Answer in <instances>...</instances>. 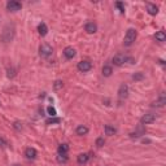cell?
<instances>
[{
	"label": "cell",
	"mask_w": 166,
	"mask_h": 166,
	"mask_svg": "<svg viewBox=\"0 0 166 166\" xmlns=\"http://www.w3.org/2000/svg\"><path fill=\"white\" fill-rule=\"evenodd\" d=\"M14 35H16V25L14 23H7L3 27L2 34H0V40L3 43H10L14 39Z\"/></svg>",
	"instance_id": "obj_1"
},
{
	"label": "cell",
	"mask_w": 166,
	"mask_h": 166,
	"mask_svg": "<svg viewBox=\"0 0 166 166\" xmlns=\"http://www.w3.org/2000/svg\"><path fill=\"white\" fill-rule=\"evenodd\" d=\"M136 37H138V33H136L135 29H128V30L126 31V35H124L123 44L126 47H130L136 40Z\"/></svg>",
	"instance_id": "obj_2"
},
{
	"label": "cell",
	"mask_w": 166,
	"mask_h": 166,
	"mask_svg": "<svg viewBox=\"0 0 166 166\" xmlns=\"http://www.w3.org/2000/svg\"><path fill=\"white\" fill-rule=\"evenodd\" d=\"M52 53H53V49L48 43H43L39 47V56L42 58H48L52 56Z\"/></svg>",
	"instance_id": "obj_3"
},
{
	"label": "cell",
	"mask_w": 166,
	"mask_h": 166,
	"mask_svg": "<svg viewBox=\"0 0 166 166\" xmlns=\"http://www.w3.org/2000/svg\"><path fill=\"white\" fill-rule=\"evenodd\" d=\"M77 68H78V70H79V72H82V73L90 72V70L92 69V62L88 61V60H83V61H79L78 62Z\"/></svg>",
	"instance_id": "obj_4"
},
{
	"label": "cell",
	"mask_w": 166,
	"mask_h": 166,
	"mask_svg": "<svg viewBox=\"0 0 166 166\" xmlns=\"http://www.w3.org/2000/svg\"><path fill=\"white\" fill-rule=\"evenodd\" d=\"M127 61V57L122 55V53H117V55L112 58V62H113L116 66H122V65Z\"/></svg>",
	"instance_id": "obj_5"
},
{
	"label": "cell",
	"mask_w": 166,
	"mask_h": 166,
	"mask_svg": "<svg viewBox=\"0 0 166 166\" xmlns=\"http://www.w3.org/2000/svg\"><path fill=\"white\" fill-rule=\"evenodd\" d=\"M165 104H166L165 92H161V93H160V97L156 100V101H153L151 104V106H153V108H162V106H165Z\"/></svg>",
	"instance_id": "obj_6"
},
{
	"label": "cell",
	"mask_w": 166,
	"mask_h": 166,
	"mask_svg": "<svg viewBox=\"0 0 166 166\" xmlns=\"http://www.w3.org/2000/svg\"><path fill=\"white\" fill-rule=\"evenodd\" d=\"M22 8V4L20 2H17V0H10V2L7 3V9L9 12H17Z\"/></svg>",
	"instance_id": "obj_7"
},
{
	"label": "cell",
	"mask_w": 166,
	"mask_h": 166,
	"mask_svg": "<svg viewBox=\"0 0 166 166\" xmlns=\"http://www.w3.org/2000/svg\"><path fill=\"white\" fill-rule=\"evenodd\" d=\"M143 135H145V128H144L143 124H139V126L136 127L135 131L130 132V138H131V139H136V138H140V136H143Z\"/></svg>",
	"instance_id": "obj_8"
},
{
	"label": "cell",
	"mask_w": 166,
	"mask_h": 166,
	"mask_svg": "<svg viewBox=\"0 0 166 166\" xmlns=\"http://www.w3.org/2000/svg\"><path fill=\"white\" fill-rule=\"evenodd\" d=\"M155 121H156V114H152V113H147L140 118L141 124H149V123H153Z\"/></svg>",
	"instance_id": "obj_9"
},
{
	"label": "cell",
	"mask_w": 166,
	"mask_h": 166,
	"mask_svg": "<svg viewBox=\"0 0 166 166\" xmlns=\"http://www.w3.org/2000/svg\"><path fill=\"white\" fill-rule=\"evenodd\" d=\"M127 96H128V86L122 83V85L120 86V88H118V97H120L121 100H123Z\"/></svg>",
	"instance_id": "obj_10"
},
{
	"label": "cell",
	"mask_w": 166,
	"mask_h": 166,
	"mask_svg": "<svg viewBox=\"0 0 166 166\" xmlns=\"http://www.w3.org/2000/svg\"><path fill=\"white\" fill-rule=\"evenodd\" d=\"M37 156H38V152H37L35 148L29 147V148H26V149H25V157L27 160H35V158H37Z\"/></svg>",
	"instance_id": "obj_11"
},
{
	"label": "cell",
	"mask_w": 166,
	"mask_h": 166,
	"mask_svg": "<svg viewBox=\"0 0 166 166\" xmlns=\"http://www.w3.org/2000/svg\"><path fill=\"white\" fill-rule=\"evenodd\" d=\"M75 55H77V52L73 47H66V48L64 49V56L66 57L68 60H72L73 57H75Z\"/></svg>",
	"instance_id": "obj_12"
},
{
	"label": "cell",
	"mask_w": 166,
	"mask_h": 166,
	"mask_svg": "<svg viewBox=\"0 0 166 166\" xmlns=\"http://www.w3.org/2000/svg\"><path fill=\"white\" fill-rule=\"evenodd\" d=\"M85 30L88 34H95V33L97 31V25L95 22H87L86 26H85Z\"/></svg>",
	"instance_id": "obj_13"
},
{
	"label": "cell",
	"mask_w": 166,
	"mask_h": 166,
	"mask_svg": "<svg viewBox=\"0 0 166 166\" xmlns=\"http://www.w3.org/2000/svg\"><path fill=\"white\" fill-rule=\"evenodd\" d=\"M147 12L151 16H156L158 13V7L153 3H147Z\"/></svg>",
	"instance_id": "obj_14"
},
{
	"label": "cell",
	"mask_w": 166,
	"mask_h": 166,
	"mask_svg": "<svg viewBox=\"0 0 166 166\" xmlns=\"http://www.w3.org/2000/svg\"><path fill=\"white\" fill-rule=\"evenodd\" d=\"M88 160H90V156L87 155V153H81V155H78V157H77V161H78L79 165H86L88 162Z\"/></svg>",
	"instance_id": "obj_15"
},
{
	"label": "cell",
	"mask_w": 166,
	"mask_h": 166,
	"mask_svg": "<svg viewBox=\"0 0 166 166\" xmlns=\"http://www.w3.org/2000/svg\"><path fill=\"white\" fill-rule=\"evenodd\" d=\"M88 131H90V130H88V127H87V126H83V124H79V126L75 128V134H77V135H79V136L87 135Z\"/></svg>",
	"instance_id": "obj_16"
},
{
	"label": "cell",
	"mask_w": 166,
	"mask_h": 166,
	"mask_svg": "<svg viewBox=\"0 0 166 166\" xmlns=\"http://www.w3.org/2000/svg\"><path fill=\"white\" fill-rule=\"evenodd\" d=\"M38 33L42 35V37H45L47 33H48V27H47V25L44 22H40L38 25Z\"/></svg>",
	"instance_id": "obj_17"
},
{
	"label": "cell",
	"mask_w": 166,
	"mask_h": 166,
	"mask_svg": "<svg viewBox=\"0 0 166 166\" xmlns=\"http://www.w3.org/2000/svg\"><path fill=\"white\" fill-rule=\"evenodd\" d=\"M104 131H105V135L112 136V135H114L117 132V128L113 127V126H110V124H105V126H104Z\"/></svg>",
	"instance_id": "obj_18"
},
{
	"label": "cell",
	"mask_w": 166,
	"mask_h": 166,
	"mask_svg": "<svg viewBox=\"0 0 166 166\" xmlns=\"http://www.w3.org/2000/svg\"><path fill=\"white\" fill-rule=\"evenodd\" d=\"M155 39H156L157 42H160V43L165 42V40H166V34H165V31H164V30L157 31V33L155 34Z\"/></svg>",
	"instance_id": "obj_19"
},
{
	"label": "cell",
	"mask_w": 166,
	"mask_h": 166,
	"mask_svg": "<svg viewBox=\"0 0 166 166\" xmlns=\"http://www.w3.org/2000/svg\"><path fill=\"white\" fill-rule=\"evenodd\" d=\"M56 160H57V162L58 164H66L68 161H69V157L66 156V153H58L57 155V157H56Z\"/></svg>",
	"instance_id": "obj_20"
},
{
	"label": "cell",
	"mask_w": 166,
	"mask_h": 166,
	"mask_svg": "<svg viewBox=\"0 0 166 166\" xmlns=\"http://www.w3.org/2000/svg\"><path fill=\"white\" fill-rule=\"evenodd\" d=\"M112 73H113L112 66H109V65H104V66H103V75L104 77H110Z\"/></svg>",
	"instance_id": "obj_21"
},
{
	"label": "cell",
	"mask_w": 166,
	"mask_h": 166,
	"mask_svg": "<svg viewBox=\"0 0 166 166\" xmlns=\"http://www.w3.org/2000/svg\"><path fill=\"white\" fill-rule=\"evenodd\" d=\"M57 152L58 153H68L69 152V145L65 144V143L60 144V145H58V148H57Z\"/></svg>",
	"instance_id": "obj_22"
},
{
	"label": "cell",
	"mask_w": 166,
	"mask_h": 166,
	"mask_svg": "<svg viewBox=\"0 0 166 166\" xmlns=\"http://www.w3.org/2000/svg\"><path fill=\"white\" fill-rule=\"evenodd\" d=\"M16 74H17V70L14 68H8L7 69V77H8V78H10V79L14 78Z\"/></svg>",
	"instance_id": "obj_23"
},
{
	"label": "cell",
	"mask_w": 166,
	"mask_h": 166,
	"mask_svg": "<svg viewBox=\"0 0 166 166\" xmlns=\"http://www.w3.org/2000/svg\"><path fill=\"white\" fill-rule=\"evenodd\" d=\"M47 113H48L51 117H56V109L55 108H53V106L52 105H49V106H47Z\"/></svg>",
	"instance_id": "obj_24"
},
{
	"label": "cell",
	"mask_w": 166,
	"mask_h": 166,
	"mask_svg": "<svg viewBox=\"0 0 166 166\" xmlns=\"http://www.w3.org/2000/svg\"><path fill=\"white\" fill-rule=\"evenodd\" d=\"M143 78H144V74L140 73V72H139V73H135V74L132 75V79H134V81H141Z\"/></svg>",
	"instance_id": "obj_25"
},
{
	"label": "cell",
	"mask_w": 166,
	"mask_h": 166,
	"mask_svg": "<svg viewBox=\"0 0 166 166\" xmlns=\"http://www.w3.org/2000/svg\"><path fill=\"white\" fill-rule=\"evenodd\" d=\"M61 120L60 118H51V120H47V124H53V123H60Z\"/></svg>",
	"instance_id": "obj_26"
},
{
	"label": "cell",
	"mask_w": 166,
	"mask_h": 166,
	"mask_svg": "<svg viewBox=\"0 0 166 166\" xmlns=\"http://www.w3.org/2000/svg\"><path fill=\"white\" fill-rule=\"evenodd\" d=\"M62 86H64V82H62V81H56L55 85H53L55 90H60V88H62Z\"/></svg>",
	"instance_id": "obj_27"
},
{
	"label": "cell",
	"mask_w": 166,
	"mask_h": 166,
	"mask_svg": "<svg viewBox=\"0 0 166 166\" xmlns=\"http://www.w3.org/2000/svg\"><path fill=\"white\" fill-rule=\"evenodd\" d=\"M116 7L121 10V13H124V5H123L122 2H117V3H116Z\"/></svg>",
	"instance_id": "obj_28"
},
{
	"label": "cell",
	"mask_w": 166,
	"mask_h": 166,
	"mask_svg": "<svg viewBox=\"0 0 166 166\" xmlns=\"http://www.w3.org/2000/svg\"><path fill=\"white\" fill-rule=\"evenodd\" d=\"M7 147H8L7 140H5L4 138H2V136H0V148H7Z\"/></svg>",
	"instance_id": "obj_29"
},
{
	"label": "cell",
	"mask_w": 166,
	"mask_h": 166,
	"mask_svg": "<svg viewBox=\"0 0 166 166\" xmlns=\"http://www.w3.org/2000/svg\"><path fill=\"white\" fill-rule=\"evenodd\" d=\"M104 143H105V140H104V138H97L96 139V145L100 148V147H103L104 145Z\"/></svg>",
	"instance_id": "obj_30"
},
{
	"label": "cell",
	"mask_w": 166,
	"mask_h": 166,
	"mask_svg": "<svg viewBox=\"0 0 166 166\" xmlns=\"http://www.w3.org/2000/svg\"><path fill=\"white\" fill-rule=\"evenodd\" d=\"M13 127H14L16 130H18V131H20V130H22V123L17 121V122H14V123H13Z\"/></svg>",
	"instance_id": "obj_31"
},
{
	"label": "cell",
	"mask_w": 166,
	"mask_h": 166,
	"mask_svg": "<svg viewBox=\"0 0 166 166\" xmlns=\"http://www.w3.org/2000/svg\"><path fill=\"white\" fill-rule=\"evenodd\" d=\"M12 166H21V165H18V164H14V165H12Z\"/></svg>",
	"instance_id": "obj_32"
}]
</instances>
